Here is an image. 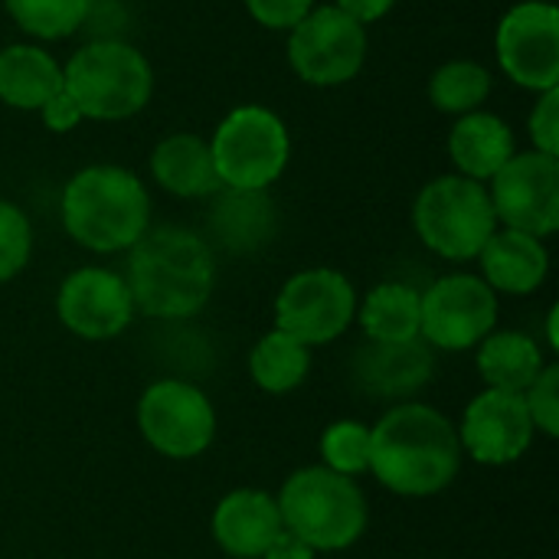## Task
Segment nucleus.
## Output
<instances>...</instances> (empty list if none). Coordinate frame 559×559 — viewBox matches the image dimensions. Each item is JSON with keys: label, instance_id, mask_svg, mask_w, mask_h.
<instances>
[{"label": "nucleus", "instance_id": "nucleus-4", "mask_svg": "<svg viewBox=\"0 0 559 559\" xmlns=\"http://www.w3.org/2000/svg\"><path fill=\"white\" fill-rule=\"evenodd\" d=\"M282 527L311 550H344L367 527V504L360 488L331 468L295 472L278 495Z\"/></svg>", "mask_w": 559, "mask_h": 559}, {"label": "nucleus", "instance_id": "nucleus-18", "mask_svg": "<svg viewBox=\"0 0 559 559\" xmlns=\"http://www.w3.org/2000/svg\"><path fill=\"white\" fill-rule=\"evenodd\" d=\"M485 285L508 292V295H531L544 285L550 259L547 249L537 236L518 233V229H501L495 233L485 249L478 252Z\"/></svg>", "mask_w": 559, "mask_h": 559}, {"label": "nucleus", "instance_id": "nucleus-31", "mask_svg": "<svg viewBox=\"0 0 559 559\" xmlns=\"http://www.w3.org/2000/svg\"><path fill=\"white\" fill-rule=\"evenodd\" d=\"M531 138L540 154H559V88L540 92V102L531 111Z\"/></svg>", "mask_w": 559, "mask_h": 559}, {"label": "nucleus", "instance_id": "nucleus-35", "mask_svg": "<svg viewBox=\"0 0 559 559\" xmlns=\"http://www.w3.org/2000/svg\"><path fill=\"white\" fill-rule=\"evenodd\" d=\"M262 559H314V550H311L305 540H298L292 531H282V534L269 544V550L262 554Z\"/></svg>", "mask_w": 559, "mask_h": 559}, {"label": "nucleus", "instance_id": "nucleus-5", "mask_svg": "<svg viewBox=\"0 0 559 559\" xmlns=\"http://www.w3.org/2000/svg\"><path fill=\"white\" fill-rule=\"evenodd\" d=\"M62 85L82 108V118L121 121L138 115L154 92L147 59L118 39L82 46L62 69Z\"/></svg>", "mask_w": 559, "mask_h": 559}, {"label": "nucleus", "instance_id": "nucleus-20", "mask_svg": "<svg viewBox=\"0 0 559 559\" xmlns=\"http://www.w3.org/2000/svg\"><path fill=\"white\" fill-rule=\"evenodd\" d=\"M154 180L177 197H210L219 193L223 183L213 167L210 144L197 134H170L151 154Z\"/></svg>", "mask_w": 559, "mask_h": 559}, {"label": "nucleus", "instance_id": "nucleus-14", "mask_svg": "<svg viewBox=\"0 0 559 559\" xmlns=\"http://www.w3.org/2000/svg\"><path fill=\"white\" fill-rule=\"evenodd\" d=\"M459 442L485 465L518 462L534 442V419L527 413L524 393L488 390L472 400L459 429Z\"/></svg>", "mask_w": 559, "mask_h": 559}, {"label": "nucleus", "instance_id": "nucleus-15", "mask_svg": "<svg viewBox=\"0 0 559 559\" xmlns=\"http://www.w3.org/2000/svg\"><path fill=\"white\" fill-rule=\"evenodd\" d=\"M62 324L85 341H108L121 334L134 318V301L124 285L108 269H79L59 288Z\"/></svg>", "mask_w": 559, "mask_h": 559}, {"label": "nucleus", "instance_id": "nucleus-23", "mask_svg": "<svg viewBox=\"0 0 559 559\" xmlns=\"http://www.w3.org/2000/svg\"><path fill=\"white\" fill-rule=\"evenodd\" d=\"M478 370L488 383V390L504 393H524L544 370V357L537 344L524 334H495L481 344Z\"/></svg>", "mask_w": 559, "mask_h": 559}, {"label": "nucleus", "instance_id": "nucleus-8", "mask_svg": "<svg viewBox=\"0 0 559 559\" xmlns=\"http://www.w3.org/2000/svg\"><path fill=\"white\" fill-rule=\"evenodd\" d=\"M288 33V62L308 85H344L364 69L367 29L341 7H318Z\"/></svg>", "mask_w": 559, "mask_h": 559}, {"label": "nucleus", "instance_id": "nucleus-17", "mask_svg": "<svg viewBox=\"0 0 559 559\" xmlns=\"http://www.w3.org/2000/svg\"><path fill=\"white\" fill-rule=\"evenodd\" d=\"M282 531L278 504L265 491H233L213 514L216 544L236 559H262Z\"/></svg>", "mask_w": 559, "mask_h": 559}, {"label": "nucleus", "instance_id": "nucleus-19", "mask_svg": "<svg viewBox=\"0 0 559 559\" xmlns=\"http://www.w3.org/2000/svg\"><path fill=\"white\" fill-rule=\"evenodd\" d=\"M449 154L462 177L485 183L514 157V134L498 115L468 111L449 134Z\"/></svg>", "mask_w": 559, "mask_h": 559}, {"label": "nucleus", "instance_id": "nucleus-26", "mask_svg": "<svg viewBox=\"0 0 559 559\" xmlns=\"http://www.w3.org/2000/svg\"><path fill=\"white\" fill-rule=\"evenodd\" d=\"M491 92V72L472 59H455L436 69L429 82V98L439 111L449 115H468L478 111V105Z\"/></svg>", "mask_w": 559, "mask_h": 559}, {"label": "nucleus", "instance_id": "nucleus-9", "mask_svg": "<svg viewBox=\"0 0 559 559\" xmlns=\"http://www.w3.org/2000/svg\"><path fill=\"white\" fill-rule=\"evenodd\" d=\"M498 321L495 288L478 275H445L419 295V337L439 350L481 344Z\"/></svg>", "mask_w": 559, "mask_h": 559}, {"label": "nucleus", "instance_id": "nucleus-7", "mask_svg": "<svg viewBox=\"0 0 559 559\" xmlns=\"http://www.w3.org/2000/svg\"><path fill=\"white\" fill-rule=\"evenodd\" d=\"M288 151L285 121L262 105L229 111L210 144L216 177L229 190H265L282 177Z\"/></svg>", "mask_w": 559, "mask_h": 559}, {"label": "nucleus", "instance_id": "nucleus-34", "mask_svg": "<svg viewBox=\"0 0 559 559\" xmlns=\"http://www.w3.org/2000/svg\"><path fill=\"white\" fill-rule=\"evenodd\" d=\"M393 3L396 0H337L334 7H341L347 16H354L357 23H377V20H383L390 10H393Z\"/></svg>", "mask_w": 559, "mask_h": 559}, {"label": "nucleus", "instance_id": "nucleus-29", "mask_svg": "<svg viewBox=\"0 0 559 559\" xmlns=\"http://www.w3.org/2000/svg\"><path fill=\"white\" fill-rule=\"evenodd\" d=\"M33 249V233H29V219L23 216L20 206L0 200V282L13 278Z\"/></svg>", "mask_w": 559, "mask_h": 559}, {"label": "nucleus", "instance_id": "nucleus-10", "mask_svg": "<svg viewBox=\"0 0 559 559\" xmlns=\"http://www.w3.org/2000/svg\"><path fill=\"white\" fill-rule=\"evenodd\" d=\"M357 314L354 285L334 269H308L285 282L275 301L278 331L292 334L305 347L341 337Z\"/></svg>", "mask_w": 559, "mask_h": 559}, {"label": "nucleus", "instance_id": "nucleus-13", "mask_svg": "<svg viewBox=\"0 0 559 559\" xmlns=\"http://www.w3.org/2000/svg\"><path fill=\"white\" fill-rule=\"evenodd\" d=\"M501 69L524 88H559V13L547 0H527L504 13L495 36Z\"/></svg>", "mask_w": 559, "mask_h": 559}, {"label": "nucleus", "instance_id": "nucleus-30", "mask_svg": "<svg viewBox=\"0 0 559 559\" xmlns=\"http://www.w3.org/2000/svg\"><path fill=\"white\" fill-rule=\"evenodd\" d=\"M527 413L534 419V429H544L547 436L559 432V367H544L540 377L524 390Z\"/></svg>", "mask_w": 559, "mask_h": 559}, {"label": "nucleus", "instance_id": "nucleus-22", "mask_svg": "<svg viewBox=\"0 0 559 559\" xmlns=\"http://www.w3.org/2000/svg\"><path fill=\"white\" fill-rule=\"evenodd\" d=\"M210 226L216 239L233 252L262 246L272 233V206L262 190H229L216 200Z\"/></svg>", "mask_w": 559, "mask_h": 559}, {"label": "nucleus", "instance_id": "nucleus-2", "mask_svg": "<svg viewBox=\"0 0 559 559\" xmlns=\"http://www.w3.org/2000/svg\"><path fill=\"white\" fill-rule=\"evenodd\" d=\"M213 252L190 229L164 226L144 233L131 246L128 259V292L134 308L147 318L183 321L193 318L213 292Z\"/></svg>", "mask_w": 559, "mask_h": 559}, {"label": "nucleus", "instance_id": "nucleus-6", "mask_svg": "<svg viewBox=\"0 0 559 559\" xmlns=\"http://www.w3.org/2000/svg\"><path fill=\"white\" fill-rule=\"evenodd\" d=\"M413 223L419 239L442 259H478L485 242L498 233V216L485 183L462 174L439 177L423 187Z\"/></svg>", "mask_w": 559, "mask_h": 559}, {"label": "nucleus", "instance_id": "nucleus-1", "mask_svg": "<svg viewBox=\"0 0 559 559\" xmlns=\"http://www.w3.org/2000/svg\"><path fill=\"white\" fill-rule=\"evenodd\" d=\"M459 465V429L429 406H396L370 429V472L396 495H436L455 481Z\"/></svg>", "mask_w": 559, "mask_h": 559}, {"label": "nucleus", "instance_id": "nucleus-27", "mask_svg": "<svg viewBox=\"0 0 559 559\" xmlns=\"http://www.w3.org/2000/svg\"><path fill=\"white\" fill-rule=\"evenodd\" d=\"M92 0H3L7 13L36 39H59L75 33L88 16Z\"/></svg>", "mask_w": 559, "mask_h": 559}, {"label": "nucleus", "instance_id": "nucleus-3", "mask_svg": "<svg viewBox=\"0 0 559 559\" xmlns=\"http://www.w3.org/2000/svg\"><path fill=\"white\" fill-rule=\"evenodd\" d=\"M147 190L124 167H85L62 190V226L92 252L131 249L147 233Z\"/></svg>", "mask_w": 559, "mask_h": 559}, {"label": "nucleus", "instance_id": "nucleus-16", "mask_svg": "<svg viewBox=\"0 0 559 559\" xmlns=\"http://www.w3.org/2000/svg\"><path fill=\"white\" fill-rule=\"evenodd\" d=\"M432 377V350L423 337L380 344L370 341L354 357V380L370 393L383 400H400L426 386Z\"/></svg>", "mask_w": 559, "mask_h": 559}, {"label": "nucleus", "instance_id": "nucleus-24", "mask_svg": "<svg viewBox=\"0 0 559 559\" xmlns=\"http://www.w3.org/2000/svg\"><path fill=\"white\" fill-rule=\"evenodd\" d=\"M360 324L380 344L419 337V292L400 282L377 285L360 308Z\"/></svg>", "mask_w": 559, "mask_h": 559}, {"label": "nucleus", "instance_id": "nucleus-32", "mask_svg": "<svg viewBox=\"0 0 559 559\" xmlns=\"http://www.w3.org/2000/svg\"><path fill=\"white\" fill-rule=\"evenodd\" d=\"M246 7L255 23L269 29H292L314 10V0H246Z\"/></svg>", "mask_w": 559, "mask_h": 559}, {"label": "nucleus", "instance_id": "nucleus-12", "mask_svg": "<svg viewBox=\"0 0 559 559\" xmlns=\"http://www.w3.org/2000/svg\"><path fill=\"white\" fill-rule=\"evenodd\" d=\"M491 206L498 223L527 236H550L559 226V160L540 151L514 154L491 177Z\"/></svg>", "mask_w": 559, "mask_h": 559}, {"label": "nucleus", "instance_id": "nucleus-25", "mask_svg": "<svg viewBox=\"0 0 559 559\" xmlns=\"http://www.w3.org/2000/svg\"><path fill=\"white\" fill-rule=\"evenodd\" d=\"M308 367H311L308 347L301 341H295L292 334H285V331L265 334L255 344L252 357H249L252 380L265 393H288V390H295L308 377Z\"/></svg>", "mask_w": 559, "mask_h": 559}, {"label": "nucleus", "instance_id": "nucleus-21", "mask_svg": "<svg viewBox=\"0 0 559 559\" xmlns=\"http://www.w3.org/2000/svg\"><path fill=\"white\" fill-rule=\"evenodd\" d=\"M62 85L59 62L39 46H7L0 49V102L10 108L36 111Z\"/></svg>", "mask_w": 559, "mask_h": 559}, {"label": "nucleus", "instance_id": "nucleus-11", "mask_svg": "<svg viewBox=\"0 0 559 559\" xmlns=\"http://www.w3.org/2000/svg\"><path fill=\"white\" fill-rule=\"evenodd\" d=\"M141 436L167 459H193L210 449L216 416L203 390L187 380H157L138 406Z\"/></svg>", "mask_w": 559, "mask_h": 559}, {"label": "nucleus", "instance_id": "nucleus-33", "mask_svg": "<svg viewBox=\"0 0 559 559\" xmlns=\"http://www.w3.org/2000/svg\"><path fill=\"white\" fill-rule=\"evenodd\" d=\"M39 115H43V124H46L49 131H56V134L72 131V128L82 121V108H79L75 98L66 92V85H59V88L43 102Z\"/></svg>", "mask_w": 559, "mask_h": 559}, {"label": "nucleus", "instance_id": "nucleus-28", "mask_svg": "<svg viewBox=\"0 0 559 559\" xmlns=\"http://www.w3.org/2000/svg\"><path fill=\"white\" fill-rule=\"evenodd\" d=\"M321 452L331 472L337 475H360L370 468V429L360 423H334L324 439H321Z\"/></svg>", "mask_w": 559, "mask_h": 559}]
</instances>
